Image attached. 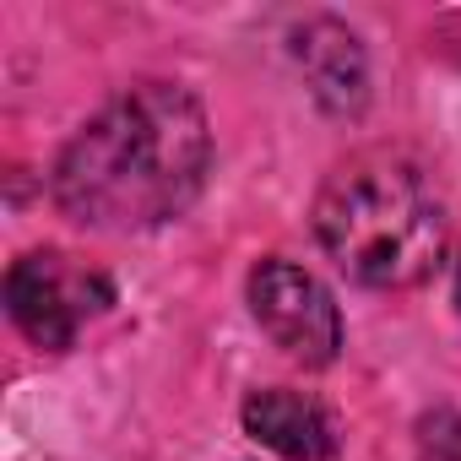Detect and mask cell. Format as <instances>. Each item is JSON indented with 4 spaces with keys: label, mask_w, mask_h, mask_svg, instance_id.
<instances>
[{
    "label": "cell",
    "mask_w": 461,
    "mask_h": 461,
    "mask_svg": "<svg viewBox=\"0 0 461 461\" xmlns=\"http://www.w3.org/2000/svg\"><path fill=\"white\" fill-rule=\"evenodd\" d=\"M212 168V125L190 87L136 82L109 98L60 152L55 201L71 222L136 234L179 217Z\"/></svg>",
    "instance_id": "1"
},
{
    "label": "cell",
    "mask_w": 461,
    "mask_h": 461,
    "mask_svg": "<svg viewBox=\"0 0 461 461\" xmlns=\"http://www.w3.org/2000/svg\"><path fill=\"white\" fill-rule=\"evenodd\" d=\"M315 240L353 283L412 288L445 250V212L418 163L358 152L315 195Z\"/></svg>",
    "instance_id": "2"
},
{
    "label": "cell",
    "mask_w": 461,
    "mask_h": 461,
    "mask_svg": "<svg viewBox=\"0 0 461 461\" xmlns=\"http://www.w3.org/2000/svg\"><path fill=\"white\" fill-rule=\"evenodd\" d=\"M109 299H114L109 277L82 267L66 250H33L6 272V310H12L17 331L44 353H66L77 342V331Z\"/></svg>",
    "instance_id": "3"
},
{
    "label": "cell",
    "mask_w": 461,
    "mask_h": 461,
    "mask_svg": "<svg viewBox=\"0 0 461 461\" xmlns=\"http://www.w3.org/2000/svg\"><path fill=\"white\" fill-rule=\"evenodd\" d=\"M250 310L261 331L304 369H326L342 348V315H337L331 288L283 256H267L250 272Z\"/></svg>",
    "instance_id": "4"
},
{
    "label": "cell",
    "mask_w": 461,
    "mask_h": 461,
    "mask_svg": "<svg viewBox=\"0 0 461 461\" xmlns=\"http://www.w3.org/2000/svg\"><path fill=\"white\" fill-rule=\"evenodd\" d=\"M245 434L288 461H331L342 450V429H337L331 407L315 402L310 391H288V385L256 391L245 402Z\"/></svg>",
    "instance_id": "5"
},
{
    "label": "cell",
    "mask_w": 461,
    "mask_h": 461,
    "mask_svg": "<svg viewBox=\"0 0 461 461\" xmlns=\"http://www.w3.org/2000/svg\"><path fill=\"white\" fill-rule=\"evenodd\" d=\"M294 55H299V66H304V77H310V87H315V98L326 109H337V114H358L364 109L369 66H364L358 39L342 23H331V17L304 23L294 33Z\"/></svg>",
    "instance_id": "6"
}]
</instances>
